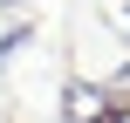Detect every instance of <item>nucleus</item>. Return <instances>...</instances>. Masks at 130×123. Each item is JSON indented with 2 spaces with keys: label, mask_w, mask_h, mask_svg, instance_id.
I'll use <instances>...</instances> for the list:
<instances>
[{
  "label": "nucleus",
  "mask_w": 130,
  "mask_h": 123,
  "mask_svg": "<svg viewBox=\"0 0 130 123\" xmlns=\"http://www.w3.org/2000/svg\"><path fill=\"white\" fill-rule=\"evenodd\" d=\"M69 123H89V116H103V89H89V82H69Z\"/></svg>",
  "instance_id": "1"
},
{
  "label": "nucleus",
  "mask_w": 130,
  "mask_h": 123,
  "mask_svg": "<svg viewBox=\"0 0 130 123\" xmlns=\"http://www.w3.org/2000/svg\"><path fill=\"white\" fill-rule=\"evenodd\" d=\"M27 41H34V27H7V34H0V68H7V62L27 48Z\"/></svg>",
  "instance_id": "2"
}]
</instances>
